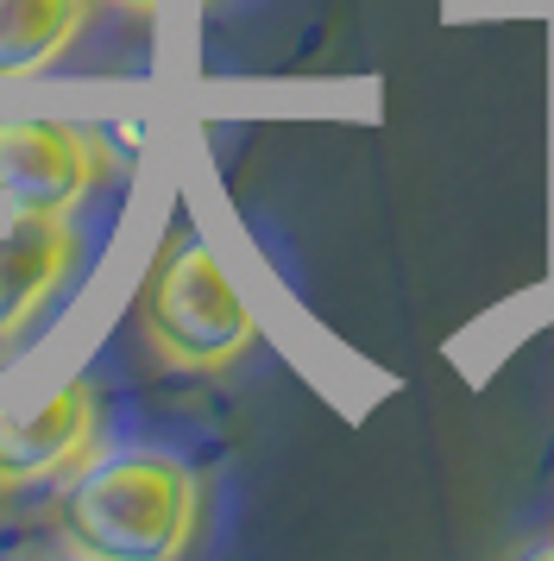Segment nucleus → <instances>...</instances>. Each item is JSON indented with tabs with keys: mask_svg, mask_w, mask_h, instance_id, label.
I'll return each mask as SVG.
<instances>
[{
	"mask_svg": "<svg viewBox=\"0 0 554 561\" xmlns=\"http://www.w3.org/2000/svg\"><path fill=\"white\" fill-rule=\"evenodd\" d=\"M201 517V485L176 455L126 448V455L76 467L57 499V530L89 561H171L189 549Z\"/></svg>",
	"mask_w": 554,
	"mask_h": 561,
	"instance_id": "obj_1",
	"label": "nucleus"
},
{
	"mask_svg": "<svg viewBox=\"0 0 554 561\" xmlns=\"http://www.w3.org/2000/svg\"><path fill=\"white\" fill-rule=\"evenodd\" d=\"M139 334L176 373H227L258 341L246 297L196 233H171L139 284Z\"/></svg>",
	"mask_w": 554,
	"mask_h": 561,
	"instance_id": "obj_2",
	"label": "nucleus"
},
{
	"mask_svg": "<svg viewBox=\"0 0 554 561\" xmlns=\"http://www.w3.org/2000/svg\"><path fill=\"white\" fill-rule=\"evenodd\" d=\"M107 178V146L101 133L50 114H20L0 121V203L25 215H70L76 203L95 196Z\"/></svg>",
	"mask_w": 554,
	"mask_h": 561,
	"instance_id": "obj_3",
	"label": "nucleus"
},
{
	"mask_svg": "<svg viewBox=\"0 0 554 561\" xmlns=\"http://www.w3.org/2000/svg\"><path fill=\"white\" fill-rule=\"evenodd\" d=\"M95 435H101V404L89 379H64L57 391L32 398V404L0 398V492L76 473L95 455Z\"/></svg>",
	"mask_w": 554,
	"mask_h": 561,
	"instance_id": "obj_4",
	"label": "nucleus"
},
{
	"mask_svg": "<svg viewBox=\"0 0 554 561\" xmlns=\"http://www.w3.org/2000/svg\"><path fill=\"white\" fill-rule=\"evenodd\" d=\"M76 253H82V240H76L70 215H25V208H13L0 221V347L20 341L50 309V297L76 272Z\"/></svg>",
	"mask_w": 554,
	"mask_h": 561,
	"instance_id": "obj_5",
	"label": "nucleus"
},
{
	"mask_svg": "<svg viewBox=\"0 0 554 561\" xmlns=\"http://www.w3.org/2000/svg\"><path fill=\"white\" fill-rule=\"evenodd\" d=\"M95 0H0V82L50 70L89 26Z\"/></svg>",
	"mask_w": 554,
	"mask_h": 561,
	"instance_id": "obj_6",
	"label": "nucleus"
},
{
	"mask_svg": "<svg viewBox=\"0 0 554 561\" xmlns=\"http://www.w3.org/2000/svg\"><path fill=\"white\" fill-rule=\"evenodd\" d=\"M107 7H126V13H151L158 0H107Z\"/></svg>",
	"mask_w": 554,
	"mask_h": 561,
	"instance_id": "obj_7",
	"label": "nucleus"
}]
</instances>
